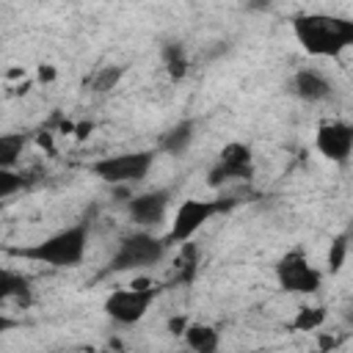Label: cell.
Wrapping results in <instances>:
<instances>
[{
    "label": "cell",
    "mask_w": 353,
    "mask_h": 353,
    "mask_svg": "<svg viewBox=\"0 0 353 353\" xmlns=\"http://www.w3.org/2000/svg\"><path fill=\"white\" fill-rule=\"evenodd\" d=\"M254 176V154H251V146L243 143V141H229L215 165L210 168L207 174V182L212 188L218 185H226V182H237V179H251Z\"/></svg>",
    "instance_id": "8"
},
{
    "label": "cell",
    "mask_w": 353,
    "mask_h": 353,
    "mask_svg": "<svg viewBox=\"0 0 353 353\" xmlns=\"http://www.w3.org/2000/svg\"><path fill=\"white\" fill-rule=\"evenodd\" d=\"M19 188H22V176L14 174L11 168H0V199L14 196Z\"/></svg>",
    "instance_id": "21"
},
{
    "label": "cell",
    "mask_w": 353,
    "mask_h": 353,
    "mask_svg": "<svg viewBox=\"0 0 353 353\" xmlns=\"http://www.w3.org/2000/svg\"><path fill=\"white\" fill-rule=\"evenodd\" d=\"M36 77H39V83H55V77H58V69L52 66V63H41L39 69H36Z\"/></svg>",
    "instance_id": "22"
},
{
    "label": "cell",
    "mask_w": 353,
    "mask_h": 353,
    "mask_svg": "<svg viewBox=\"0 0 353 353\" xmlns=\"http://www.w3.org/2000/svg\"><path fill=\"white\" fill-rule=\"evenodd\" d=\"M11 328H17V320L0 312V334H6V331H11Z\"/></svg>",
    "instance_id": "26"
},
{
    "label": "cell",
    "mask_w": 353,
    "mask_h": 353,
    "mask_svg": "<svg viewBox=\"0 0 353 353\" xmlns=\"http://www.w3.org/2000/svg\"><path fill=\"white\" fill-rule=\"evenodd\" d=\"M314 146L317 152L331 160V163H347L350 152H353V127L347 121H325L317 127V135H314Z\"/></svg>",
    "instance_id": "9"
},
{
    "label": "cell",
    "mask_w": 353,
    "mask_h": 353,
    "mask_svg": "<svg viewBox=\"0 0 353 353\" xmlns=\"http://www.w3.org/2000/svg\"><path fill=\"white\" fill-rule=\"evenodd\" d=\"M36 141H39V146H41V149H47V152H50V154H52V152H55V146H52V132H47V130H41V132H39V138H36Z\"/></svg>",
    "instance_id": "25"
},
{
    "label": "cell",
    "mask_w": 353,
    "mask_h": 353,
    "mask_svg": "<svg viewBox=\"0 0 353 353\" xmlns=\"http://www.w3.org/2000/svg\"><path fill=\"white\" fill-rule=\"evenodd\" d=\"M30 298H33V290H30L28 276L8 270V268H0V303L14 301L19 306H28Z\"/></svg>",
    "instance_id": "13"
},
{
    "label": "cell",
    "mask_w": 353,
    "mask_h": 353,
    "mask_svg": "<svg viewBox=\"0 0 353 353\" xmlns=\"http://www.w3.org/2000/svg\"><path fill=\"white\" fill-rule=\"evenodd\" d=\"M226 210V201L221 199H182L176 204V212L171 218V226L165 232V245H179L185 240H190L207 221H212L215 215H221Z\"/></svg>",
    "instance_id": "4"
},
{
    "label": "cell",
    "mask_w": 353,
    "mask_h": 353,
    "mask_svg": "<svg viewBox=\"0 0 353 353\" xmlns=\"http://www.w3.org/2000/svg\"><path fill=\"white\" fill-rule=\"evenodd\" d=\"M91 130H94V124H91V121H77V124H74V132H72V135H74L77 141H85V138L91 135Z\"/></svg>",
    "instance_id": "24"
},
{
    "label": "cell",
    "mask_w": 353,
    "mask_h": 353,
    "mask_svg": "<svg viewBox=\"0 0 353 353\" xmlns=\"http://www.w3.org/2000/svg\"><path fill=\"white\" fill-rule=\"evenodd\" d=\"M168 201H171V193L168 190H152V193L132 196L130 204H127L130 221L135 226H141V229H152V226L163 223L165 210H168Z\"/></svg>",
    "instance_id": "10"
},
{
    "label": "cell",
    "mask_w": 353,
    "mask_h": 353,
    "mask_svg": "<svg viewBox=\"0 0 353 353\" xmlns=\"http://www.w3.org/2000/svg\"><path fill=\"white\" fill-rule=\"evenodd\" d=\"M188 317H171L168 320V334H174V336H182V331L188 328Z\"/></svg>",
    "instance_id": "23"
},
{
    "label": "cell",
    "mask_w": 353,
    "mask_h": 353,
    "mask_svg": "<svg viewBox=\"0 0 353 353\" xmlns=\"http://www.w3.org/2000/svg\"><path fill=\"white\" fill-rule=\"evenodd\" d=\"M157 295H160V287L152 279L143 276V279H132V284H127L121 290H113L105 298L102 309H105V314L113 323H119V325H135L138 320H143V314L157 301Z\"/></svg>",
    "instance_id": "3"
},
{
    "label": "cell",
    "mask_w": 353,
    "mask_h": 353,
    "mask_svg": "<svg viewBox=\"0 0 353 353\" xmlns=\"http://www.w3.org/2000/svg\"><path fill=\"white\" fill-rule=\"evenodd\" d=\"M163 66H165L171 80H182L188 74V55H185V47L179 41L163 44Z\"/></svg>",
    "instance_id": "16"
},
{
    "label": "cell",
    "mask_w": 353,
    "mask_h": 353,
    "mask_svg": "<svg viewBox=\"0 0 353 353\" xmlns=\"http://www.w3.org/2000/svg\"><path fill=\"white\" fill-rule=\"evenodd\" d=\"M276 281L284 292L292 295H314L320 290L323 273L312 265L303 248H290L279 262H276Z\"/></svg>",
    "instance_id": "7"
},
{
    "label": "cell",
    "mask_w": 353,
    "mask_h": 353,
    "mask_svg": "<svg viewBox=\"0 0 353 353\" xmlns=\"http://www.w3.org/2000/svg\"><path fill=\"white\" fill-rule=\"evenodd\" d=\"M152 163H154V152H124V154L99 157L88 168L94 176H99L108 185H135L146 179Z\"/></svg>",
    "instance_id": "6"
},
{
    "label": "cell",
    "mask_w": 353,
    "mask_h": 353,
    "mask_svg": "<svg viewBox=\"0 0 353 353\" xmlns=\"http://www.w3.org/2000/svg\"><path fill=\"white\" fill-rule=\"evenodd\" d=\"M124 66H119V63H113V66H99L97 72H94V77H91V91L94 94H108V91H113L116 85H119V80L124 77Z\"/></svg>",
    "instance_id": "18"
},
{
    "label": "cell",
    "mask_w": 353,
    "mask_h": 353,
    "mask_svg": "<svg viewBox=\"0 0 353 353\" xmlns=\"http://www.w3.org/2000/svg\"><path fill=\"white\" fill-rule=\"evenodd\" d=\"M28 146V138L22 132H6L0 135V168H14Z\"/></svg>",
    "instance_id": "17"
},
{
    "label": "cell",
    "mask_w": 353,
    "mask_h": 353,
    "mask_svg": "<svg viewBox=\"0 0 353 353\" xmlns=\"http://www.w3.org/2000/svg\"><path fill=\"white\" fill-rule=\"evenodd\" d=\"M345 259H347V234H339V237H334V243L328 248V270L339 273Z\"/></svg>",
    "instance_id": "20"
},
{
    "label": "cell",
    "mask_w": 353,
    "mask_h": 353,
    "mask_svg": "<svg viewBox=\"0 0 353 353\" xmlns=\"http://www.w3.org/2000/svg\"><path fill=\"white\" fill-rule=\"evenodd\" d=\"M193 130H196V124H193L190 119L174 124V127L160 138V149L168 152V154H182V152L190 146V141H193Z\"/></svg>",
    "instance_id": "15"
},
{
    "label": "cell",
    "mask_w": 353,
    "mask_h": 353,
    "mask_svg": "<svg viewBox=\"0 0 353 353\" xmlns=\"http://www.w3.org/2000/svg\"><path fill=\"white\" fill-rule=\"evenodd\" d=\"M292 33L303 52L314 58H336L353 44V22L336 14H298L292 17Z\"/></svg>",
    "instance_id": "1"
},
{
    "label": "cell",
    "mask_w": 353,
    "mask_h": 353,
    "mask_svg": "<svg viewBox=\"0 0 353 353\" xmlns=\"http://www.w3.org/2000/svg\"><path fill=\"white\" fill-rule=\"evenodd\" d=\"M270 6V0H251L248 3V8H268Z\"/></svg>",
    "instance_id": "29"
},
{
    "label": "cell",
    "mask_w": 353,
    "mask_h": 353,
    "mask_svg": "<svg viewBox=\"0 0 353 353\" xmlns=\"http://www.w3.org/2000/svg\"><path fill=\"white\" fill-rule=\"evenodd\" d=\"M28 88H30V80H22L19 85H14V94H28Z\"/></svg>",
    "instance_id": "28"
},
{
    "label": "cell",
    "mask_w": 353,
    "mask_h": 353,
    "mask_svg": "<svg viewBox=\"0 0 353 353\" xmlns=\"http://www.w3.org/2000/svg\"><path fill=\"white\" fill-rule=\"evenodd\" d=\"M165 248L168 245H165L163 237H154L146 229L132 232V234L121 237L119 248L113 251L110 270H143V268H152L165 256Z\"/></svg>",
    "instance_id": "5"
},
{
    "label": "cell",
    "mask_w": 353,
    "mask_h": 353,
    "mask_svg": "<svg viewBox=\"0 0 353 353\" xmlns=\"http://www.w3.org/2000/svg\"><path fill=\"white\" fill-rule=\"evenodd\" d=\"M325 323V309L323 306H298L295 317L290 320V328L295 331H317Z\"/></svg>",
    "instance_id": "19"
},
{
    "label": "cell",
    "mask_w": 353,
    "mask_h": 353,
    "mask_svg": "<svg viewBox=\"0 0 353 353\" xmlns=\"http://www.w3.org/2000/svg\"><path fill=\"white\" fill-rule=\"evenodd\" d=\"M85 248H88V226L74 223V226H66L33 245L11 248V254H17L22 259H33L39 265H50V268H74L83 262Z\"/></svg>",
    "instance_id": "2"
},
{
    "label": "cell",
    "mask_w": 353,
    "mask_h": 353,
    "mask_svg": "<svg viewBox=\"0 0 353 353\" xmlns=\"http://www.w3.org/2000/svg\"><path fill=\"white\" fill-rule=\"evenodd\" d=\"M8 77H11V80H17V77H25V69H22V66H14V69H8Z\"/></svg>",
    "instance_id": "27"
},
{
    "label": "cell",
    "mask_w": 353,
    "mask_h": 353,
    "mask_svg": "<svg viewBox=\"0 0 353 353\" xmlns=\"http://www.w3.org/2000/svg\"><path fill=\"white\" fill-rule=\"evenodd\" d=\"M292 91L295 97H301L303 102H323L331 97L334 85L331 80L320 72V69H312V66H303L292 74Z\"/></svg>",
    "instance_id": "11"
},
{
    "label": "cell",
    "mask_w": 353,
    "mask_h": 353,
    "mask_svg": "<svg viewBox=\"0 0 353 353\" xmlns=\"http://www.w3.org/2000/svg\"><path fill=\"white\" fill-rule=\"evenodd\" d=\"M182 339L196 353H212V350H218V342H221L218 331L207 323H188V328L182 331Z\"/></svg>",
    "instance_id": "14"
},
{
    "label": "cell",
    "mask_w": 353,
    "mask_h": 353,
    "mask_svg": "<svg viewBox=\"0 0 353 353\" xmlns=\"http://www.w3.org/2000/svg\"><path fill=\"white\" fill-rule=\"evenodd\" d=\"M199 259H201V251L196 243H190V240L179 243V251L171 265V284H190L199 273Z\"/></svg>",
    "instance_id": "12"
}]
</instances>
